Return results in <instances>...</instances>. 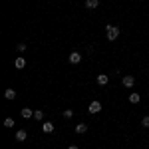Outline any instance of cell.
<instances>
[{"label": "cell", "instance_id": "obj_20", "mask_svg": "<svg viewBox=\"0 0 149 149\" xmlns=\"http://www.w3.org/2000/svg\"><path fill=\"white\" fill-rule=\"evenodd\" d=\"M147 95H149V90H147Z\"/></svg>", "mask_w": 149, "mask_h": 149}, {"label": "cell", "instance_id": "obj_7", "mask_svg": "<svg viewBox=\"0 0 149 149\" xmlns=\"http://www.w3.org/2000/svg\"><path fill=\"white\" fill-rule=\"evenodd\" d=\"M20 113H22V117H24V119H30V117H34V111H32L30 107H24V109L20 111Z\"/></svg>", "mask_w": 149, "mask_h": 149}, {"label": "cell", "instance_id": "obj_2", "mask_svg": "<svg viewBox=\"0 0 149 149\" xmlns=\"http://www.w3.org/2000/svg\"><path fill=\"white\" fill-rule=\"evenodd\" d=\"M68 62H70V64H74V66L80 64V62H81V54H80V52H72L70 58H68Z\"/></svg>", "mask_w": 149, "mask_h": 149}, {"label": "cell", "instance_id": "obj_8", "mask_svg": "<svg viewBox=\"0 0 149 149\" xmlns=\"http://www.w3.org/2000/svg\"><path fill=\"white\" fill-rule=\"evenodd\" d=\"M42 131H44V133H52V131H54V123H50V121L42 123Z\"/></svg>", "mask_w": 149, "mask_h": 149}, {"label": "cell", "instance_id": "obj_15", "mask_svg": "<svg viewBox=\"0 0 149 149\" xmlns=\"http://www.w3.org/2000/svg\"><path fill=\"white\" fill-rule=\"evenodd\" d=\"M4 127H14V119L12 117H6L4 119Z\"/></svg>", "mask_w": 149, "mask_h": 149}, {"label": "cell", "instance_id": "obj_1", "mask_svg": "<svg viewBox=\"0 0 149 149\" xmlns=\"http://www.w3.org/2000/svg\"><path fill=\"white\" fill-rule=\"evenodd\" d=\"M105 36H107L109 42L117 40V36H119V28H117V26H111V24H107V26H105Z\"/></svg>", "mask_w": 149, "mask_h": 149}, {"label": "cell", "instance_id": "obj_4", "mask_svg": "<svg viewBox=\"0 0 149 149\" xmlns=\"http://www.w3.org/2000/svg\"><path fill=\"white\" fill-rule=\"evenodd\" d=\"M14 139H16V141H20V143H22V141H26V139H28V131H26V129H18Z\"/></svg>", "mask_w": 149, "mask_h": 149}, {"label": "cell", "instance_id": "obj_18", "mask_svg": "<svg viewBox=\"0 0 149 149\" xmlns=\"http://www.w3.org/2000/svg\"><path fill=\"white\" fill-rule=\"evenodd\" d=\"M16 48H18V52H24V50H26V44H18Z\"/></svg>", "mask_w": 149, "mask_h": 149}, {"label": "cell", "instance_id": "obj_6", "mask_svg": "<svg viewBox=\"0 0 149 149\" xmlns=\"http://www.w3.org/2000/svg\"><path fill=\"white\" fill-rule=\"evenodd\" d=\"M107 81H109V76H107V74H100V76H97V84H100V86H107Z\"/></svg>", "mask_w": 149, "mask_h": 149}, {"label": "cell", "instance_id": "obj_9", "mask_svg": "<svg viewBox=\"0 0 149 149\" xmlns=\"http://www.w3.org/2000/svg\"><path fill=\"white\" fill-rule=\"evenodd\" d=\"M97 6H100V0H86V8L93 10V8H97Z\"/></svg>", "mask_w": 149, "mask_h": 149}, {"label": "cell", "instance_id": "obj_10", "mask_svg": "<svg viewBox=\"0 0 149 149\" xmlns=\"http://www.w3.org/2000/svg\"><path fill=\"white\" fill-rule=\"evenodd\" d=\"M14 66H16L18 70H22L24 66H26V58H22V56H20V58H16V62H14Z\"/></svg>", "mask_w": 149, "mask_h": 149}, {"label": "cell", "instance_id": "obj_14", "mask_svg": "<svg viewBox=\"0 0 149 149\" xmlns=\"http://www.w3.org/2000/svg\"><path fill=\"white\" fill-rule=\"evenodd\" d=\"M34 119L42 121V119H44V111H42V109H36V111H34Z\"/></svg>", "mask_w": 149, "mask_h": 149}, {"label": "cell", "instance_id": "obj_16", "mask_svg": "<svg viewBox=\"0 0 149 149\" xmlns=\"http://www.w3.org/2000/svg\"><path fill=\"white\" fill-rule=\"evenodd\" d=\"M141 125H143V127H149V115H145V117L141 119Z\"/></svg>", "mask_w": 149, "mask_h": 149}, {"label": "cell", "instance_id": "obj_11", "mask_svg": "<svg viewBox=\"0 0 149 149\" xmlns=\"http://www.w3.org/2000/svg\"><path fill=\"white\" fill-rule=\"evenodd\" d=\"M4 97H6V100H14V97H16V92H14L12 88H8V90L4 92Z\"/></svg>", "mask_w": 149, "mask_h": 149}, {"label": "cell", "instance_id": "obj_17", "mask_svg": "<svg viewBox=\"0 0 149 149\" xmlns=\"http://www.w3.org/2000/svg\"><path fill=\"white\" fill-rule=\"evenodd\" d=\"M72 115H74V111H72V109H66V111H64V117H66V119H70Z\"/></svg>", "mask_w": 149, "mask_h": 149}, {"label": "cell", "instance_id": "obj_19", "mask_svg": "<svg viewBox=\"0 0 149 149\" xmlns=\"http://www.w3.org/2000/svg\"><path fill=\"white\" fill-rule=\"evenodd\" d=\"M68 149H78V147H76V145H70V147Z\"/></svg>", "mask_w": 149, "mask_h": 149}, {"label": "cell", "instance_id": "obj_13", "mask_svg": "<svg viewBox=\"0 0 149 149\" xmlns=\"http://www.w3.org/2000/svg\"><path fill=\"white\" fill-rule=\"evenodd\" d=\"M129 102H131V103H139V102H141V97H139V93H135V92H133L131 95H129Z\"/></svg>", "mask_w": 149, "mask_h": 149}, {"label": "cell", "instance_id": "obj_12", "mask_svg": "<svg viewBox=\"0 0 149 149\" xmlns=\"http://www.w3.org/2000/svg\"><path fill=\"white\" fill-rule=\"evenodd\" d=\"M86 131H88V125H86V123H78V125H76V133H86Z\"/></svg>", "mask_w": 149, "mask_h": 149}, {"label": "cell", "instance_id": "obj_3", "mask_svg": "<svg viewBox=\"0 0 149 149\" xmlns=\"http://www.w3.org/2000/svg\"><path fill=\"white\" fill-rule=\"evenodd\" d=\"M121 84H123V88H133L135 78H133V76H123V78H121Z\"/></svg>", "mask_w": 149, "mask_h": 149}, {"label": "cell", "instance_id": "obj_5", "mask_svg": "<svg viewBox=\"0 0 149 149\" xmlns=\"http://www.w3.org/2000/svg\"><path fill=\"white\" fill-rule=\"evenodd\" d=\"M88 111H90V113H97V111H102V103H100V102H92V103H90V107H88Z\"/></svg>", "mask_w": 149, "mask_h": 149}]
</instances>
